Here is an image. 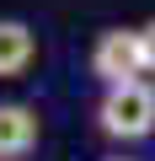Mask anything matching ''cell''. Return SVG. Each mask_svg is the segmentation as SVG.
I'll return each mask as SVG.
<instances>
[{
    "label": "cell",
    "instance_id": "7a4b0ae2",
    "mask_svg": "<svg viewBox=\"0 0 155 161\" xmlns=\"http://www.w3.org/2000/svg\"><path fill=\"white\" fill-rule=\"evenodd\" d=\"M91 75L102 80V92L134 86L144 80V54H139V27H102L91 43Z\"/></svg>",
    "mask_w": 155,
    "mask_h": 161
},
{
    "label": "cell",
    "instance_id": "6da1fadb",
    "mask_svg": "<svg viewBox=\"0 0 155 161\" xmlns=\"http://www.w3.org/2000/svg\"><path fill=\"white\" fill-rule=\"evenodd\" d=\"M96 129L118 145L150 140L155 134V86L150 80H134V86H112L96 102Z\"/></svg>",
    "mask_w": 155,
    "mask_h": 161
},
{
    "label": "cell",
    "instance_id": "3957f363",
    "mask_svg": "<svg viewBox=\"0 0 155 161\" xmlns=\"http://www.w3.org/2000/svg\"><path fill=\"white\" fill-rule=\"evenodd\" d=\"M43 140V118L27 102H0V161H22Z\"/></svg>",
    "mask_w": 155,
    "mask_h": 161
},
{
    "label": "cell",
    "instance_id": "8992f818",
    "mask_svg": "<svg viewBox=\"0 0 155 161\" xmlns=\"http://www.w3.org/2000/svg\"><path fill=\"white\" fill-rule=\"evenodd\" d=\"M107 161H128V156H107Z\"/></svg>",
    "mask_w": 155,
    "mask_h": 161
},
{
    "label": "cell",
    "instance_id": "277c9868",
    "mask_svg": "<svg viewBox=\"0 0 155 161\" xmlns=\"http://www.w3.org/2000/svg\"><path fill=\"white\" fill-rule=\"evenodd\" d=\"M38 59V32L22 16H0V80H22Z\"/></svg>",
    "mask_w": 155,
    "mask_h": 161
},
{
    "label": "cell",
    "instance_id": "5b68a950",
    "mask_svg": "<svg viewBox=\"0 0 155 161\" xmlns=\"http://www.w3.org/2000/svg\"><path fill=\"white\" fill-rule=\"evenodd\" d=\"M139 54H144V75H155V16L139 27Z\"/></svg>",
    "mask_w": 155,
    "mask_h": 161
}]
</instances>
